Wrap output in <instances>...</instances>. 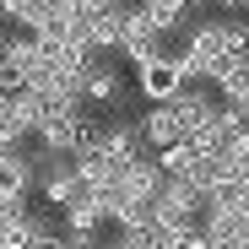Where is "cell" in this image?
<instances>
[{
  "mask_svg": "<svg viewBox=\"0 0 249 249\" xmlns=\"http://www.w3.org/2000/svg\"><path fill=\"white\" fill-rule=\"evenodd\" d=\"M33 190L49 200V212H65V206H76L81 195H87V190H81V179H76V168H71V157H54L49 168L38 174V184H33Z\"/></svg>",
  "mask_w": 249,
  "mask_h": 249,
  "instance_id": "cell-5",
  "label": "cell"
},
{
  "mask_svg": "<svg viewBox=\"0 0 249 249\" xmlns=\"http://www.w3.org/2000/svg\"><path fill=\"white\" fill-rule=\"evenodd\" d=\"M217 108H222V98H217L212 87H179V92H174V103H168V114L179 119V136H184V141H190V136H200V130H212Z\"/></svg>",
  "mask_w": 249,
  "mask_h": 249,
  "instance_id": "cell-4",
  "label": "cell"
},
{
  "mask_svg": "<svg viewBox=\"0 0 249 249\" xmlns=\"http://www.w3.org/2000/svg\"><path fill=\"white\" fill-rule=\"evenodd\" d=\"M136 81H141V92H146L152 103H174V92H179V71H174V49L162 54V60H152V65H141V71H136Z\"/></svg>",
  "mask_w": 249,
  "mask_h": 249,
  "instance_id": "cell-7",
  "label": "cell"
},
{
  "mask_svg": "<svg viewBox=\"0 0 249 249\" xmlns=\"http://www.w3.org/2000/svg\"><path fill=\"white\" fill-rule=\"evenodd\" d=\"M162 184H168V179H162V168H157L152 157H141V162H130V168H119V184H114V190L130 195V200H157Z\"/></svg>",
  "mask_w": 249,
  "mask_h": 249,
  "instance_id": "cell-6",
  "label": "cell"
},
{
  "mask_svg": "<svg viewBox=\"0 0 249 249\" xmlns=\"http://www.w3.org/2000/svg\"><path fill=\"white\" fill-rule=\"evenodd\" d=\"M244 17H249V0H244Z\"/></svg>",
  "mask_w": 249,
  "mask_h": 249,
  "instance_id": "cell-23",
  "label": "cell"
},
{
  "mask_svg": "<svg viewBox=\"0 0 249 249\" xmlns=\"http://www.w3.org/2000/svg\"><path fill=\"white\" fill-rule=\"evenodd\" d=\"M27 212H33V200H27V195H0V228L27 222Z\"/></svg>",
  "mask_w": 249,
  "mask_h": 249,
  "instance_id": "cell-15",
  "label": "cell"
},
{
  "mask_svg": "<svg viewBox=\"0 0 249 249\" xmlns=\"http://www.w3.org/2000/svg\"><path fill=\"white\" fill-rule=\"evenodd\" d=\"M6 38H11V33H6V17H0V54H6Z\"/></svg>",
  "mask_w": 249,
  "mask_h": 249,
  "instance_id": "cell-19",
  "label": "cell"
},
{
  "mask_svg": "<svg viewBox=\"0 0 249 249\" xmlns=\"http://www.w3.org/2000/svg\"><path fill=\"white\" fill-rule=\"evenodd\" d=\"M212 92L222 103H244L249 98V60H222L217 76H212Z\"/></svg>",
  "mask_w": 249,
  "mask_h": 249,
  "instance_id": "cell-10",
  "label": "cell"
},
{
  "mask_svg": "<svg viewBox=\"0 0 249 249\" xmlns=\"http://www.w3.org/2000/svg\"><path fill=\"white\" fill-rule=\"evenodd\" d=\"M119 6H136V0H119Z\"/></svg>",
  "mask_w": 249,
  "mask_h": 249,
  "instance_id": "cell-21",
  "label": "cell"
},
{
  "mask_svg": "<svg viewBox=\"0 0 249 249\" xmlns=\"http://www.w3.org/2000/svg\"><path fill=\"white\" fill-rule=\"evenodd\" d=\"M27 249H60V244H27Z\"/></svg>",
  "mask_w": 249,
  "mask_h": 249,
  "instance_id": "cell-20",
  "label": "cell"
},
{
  "mask_svg": "<svg viewBox=\"0 0 249 249\" xmlns=\"http://www.w3.org/2000/svg\"><path fill=\"white\" fill-rule=\"evenodd\" d=\"M60 222H65V233H103V228H108V200L87 190L76 206H65V212H60Z\"/></svg>",
  "mask_w": 249,
  "mask_h": 249,
  "instance_id": "cell-8",
  "label": "cell"
},
{
  "mask_svg": "<svg viewBox=\"0 0 249 249\" xmlns=\"http://www.w3.org/2000/svg\"><path fill=\"white\" fill-rule=\"evenodd\" d=\"M0 195H33V162H27V152H0Z\"/></svg>",
  "mask_w": 249,
  "mask_h": 249,
  "instance_id": "cell-12",
  "label": "cell"
},
{
  "mask_svg": "<svg viewBox=\"0 0 249 249\" xmlns=\"http://www.w3.org/2000/svg\"><path fill=\"white\" fill-rule=\"evenodd\" d=\"M152 212H157V228H162V233H174V228L200 222V212H206V195H200L195 184H184V179H168V184H162V195L152 200Z\"/></svg>",
  "mask_w": 249,
  "mask_h": 249,
  "instance_id": "cell-3",
  "label": "cell"
},
{
  "mask_svg": "<svg viewBox=\"0 0 249 249\" xmlns=\"http://www.w3.org/2000/svg\"><path fill=\"white\" fill-rule=\"evenodd\" d=\"M141 141H146V152H162V146L184 141V136H179V119L168 114V103H152V108L141 114Z\"/></svg>",
  "mask_w": 249,
  "mask_h": 249,
  "instance_id": "cell-9",
  "label": "cell"
},
{
  "mask_svg": "<svg viewBox=\"0 0 249 249\" xmlns=\"http://www.w3.org/2000/svg\"><path fill=\"white\" fill-rule=\"evenodd\" d=\"M222 249H249V222H238V228L228 233V244H222Z\"/></svg>",
  "mask_w": 249,
  "mask_h": 249,
  "instance_id": "cell-18",
  "label": "cell"
},
{
  "mask_svg": "<svg viewBox=\"0 0 249 249\" xmlns=\"http://www.w3.org/2000/svg\"><path fill=\"white\" fill-rule=\"evenodd\" d=\"M217 49L222 60H249V17H217Z\"/></svg>",
  "mask_w": 249,
  "mask_h": 249,
  "instance_id": "cell-13",
  "label": "cell"
},
{
  "mask_svg": "<svg viewBox=\"0 0 249 249\" xmlns=\"http://www.w3.org/2000/svg\"><path fill=\"white\" fill-rule=\"evenodd\" d=\"M0 103H6V98H0Z\"/></svg>",
  "mask_w": 249,
  "mask_h": 249,
  "instance_id": "cell-24",
  "label": "cell"
},
{
  "mask_svg": "<svg viewBox=\"0 0 249 249\" xmlns=\"http://www.w3.org/2000/svg\"><path fill=\"white\" fill-rule=\"evenodd\" d=\"M103 249H141V233H114Z\"/></svg>",
  "mask_w": 249,
  "mask_h": 249,
  "instance_id": "cell-17",
  "label": "cell"
},
{
  "mask_svg": "<svg viewBox=\"0 0 249 249\" xmlns=\"http://www.w3.org/2000/svg\"><path fill=\"white\" fill-rule=\"evenodd\" d=\"M54 6H71V0H54Z\"/></svg>",
  "mask_w": 249,
  "mask_h": 249,
  "instance_id": "cell-22",
  "label": "cell"
},
{
  "mask_svg": "<svg viewBox=\"0 0 249 249\" xmlns=\"http://www.w3.org/2000/svg\"><path fill=\"white\" fill-rule=\"evenodd\" d=\"M81 98H87V108H114V114L124 108V98H130V76H124L119 54H92Z\"/></svg>",
  "mask_w": 249,
  "mask_h": 249,
  "instance_id": "cell-1",
  "label": "cell"
},
{
  "mask_svg": "<svg viewBox=\"0 0 249 249\" xmlns=\"http://www.w3.org/2000/svg\"><path fill=\"white\" fill-rule=\"evenodd\" d=\"M38 60H44V49L33 44V33H22V38L11 33V38H6V54H0V65H6V71L33 76V71H38Z\"/></svg>",
  "mask_w": 249,
  "mask_h": 249,
  "instance_id": "cell-14",
  "label": "cell"
},
{
  "mask_svg": "<svg viewBox=\"0 0 249 249\" xmlns=\"http://www.w3.org/2000/svg\"><path fill=\"white\" fill-rule=\"evenodd\" d=\"M0 114H6L11 124H17V130H38V124H44V114H49V103L44 98H38V92H17V98H6V103H0Z\"/></svg>",
  "mask_w": 249,
  "mask_h": 249,
  "instance_id": "cell-11",
  "label": "cell"
},
{
  "mask_svg": "<svg viewBox=\"0 0 249 249\" xmlns=\"http://www.w3.org/2000/svg\"><path fill=\"white\" fill-rule=\"evenodd\" d=\"M60 249H103V233H65Z\"/></svg>",
  "mask_w": 249,
  "mask_h": 249,
  "instance_id": "cell-16",
  "label": "cell"
},
{
  "mask_svg": "<svg viewBox=\"0 0 249 249\" xmlns=\"http://www.w3.org/2000/svg\"><path fill=\"white\" fill-rule=\"evenodd\" d=\"M92 152H98V157H108L114 168H130V162L152 157V152H146V141H141V119H124V114H108V119H103V130H98Z\"/></svg>",
  "mask_w": 249,
  "mask_h": 249,
  "instance_id": "cell-2",
  "label": "cell"
}]
</instances>
